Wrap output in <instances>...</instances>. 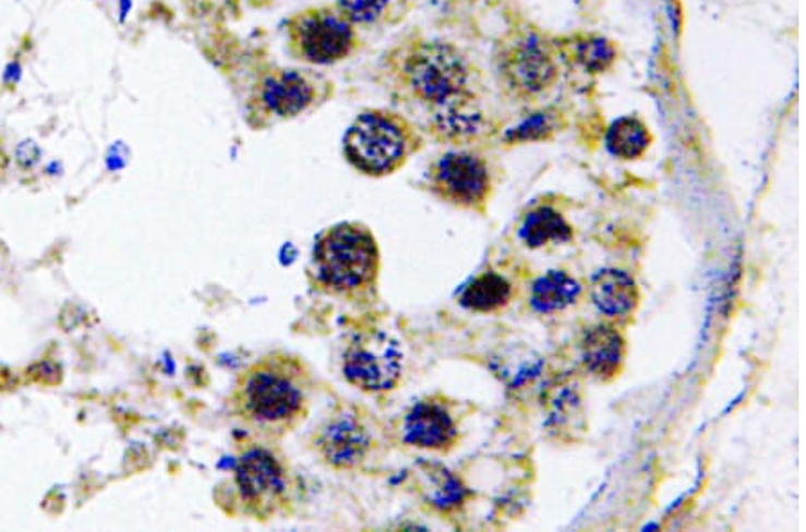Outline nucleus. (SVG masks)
Instances as JSON below:
<instances>
[{
    "label": "nucleus",
    "mask_w": 806,
    "mask_h": 532,
    "mask_svg": "<svg viewBox=\"0 0 806 532\" xmlns=\"http://www.w3.org/2000/svg\"><path fill=\"white\" fill-rule=\"evenodd\" d=\"M316 280L332 297L361 300L376 287L381 250L370 228L341 222L321 233L314 247Z\"/></svg>",
    "instance_id": "20e7f679"
},
{
    "label": "nucleus",
    "mask_w": 806,
    "mask_h": 532,
    "mask_svg": "<svg viewBox=\"0 0 806 532\" xmlns=\"http://www.w3.org/2000/svg\"><path fill=\"white\" fill-rule=\"evenodd\" d=\"M429 185L445 203L465 210L482 211L490 202L493 178L482 156L457 152L441 156L431 167Z\"/></svg>",
    "instance_id": "9b49d317"
},
{
    "label": "nucleus",
    "mask_w": 806,
    "mask_h": 532,
    "mask_svg": "<svg viewBox=\"0 0 806 532\" xmlns=\"http://www.w3.org/2000/svg\"><path fill=\"white\" fill-rule=\"evenodd\" d=\"M546 427L562 439H576L577 434L585 432L581 398L572 386H562V389L557 387L552 392L549 398Z\"/></svg>",
    "instance_id": "dca6fc26"
},
{
    "label": "nucleus",
    "mask_w": 806,
    "mask_h": 532,
    "mask_svg": "<svg viewBox=\"0 0 806 532\" xmlns=\"http://www.w3.org/2000/svg\"><path fill=\"white\" fill-rule=\"evenodd\" d=\"M626 356V341L610 325H597L585 334L581 342L582 366L597 380H611L621 372Z\"/></svg>",
    "instance_id": "ddd939ff"
},
{
    "label": "nucleus",
    "mask_w": 806,
    "mask_h": 532,
    "mask_svg": "<svg viewBox=\"0 0 806 532\" xmlns=\"http://www.w3.org/2000/svg\"><path fill=\"white\" fill-rule=\"evenodd\" d=\"M301 481L291 461L276 443L245 436L230 477L217 489V504L231 517L273 522L294 512Z\"/></svg>",
    "instance_id": "7ed1b4c3"
},
{
    "label": "nucleus",
    "mask_w": 806,
    "mask_h": 532,
    "mask_svg": "<svg viewBox=\"0 0 806 532\" xmlns=\"http://www.w3.org/2000/svg\"><path fill=\"white\" fill-rule=\"evenodd\" d=\"M420 141L411 124L393 111L366 110L345 135V156L364 177L384 178L406 166Z\"/></svg>",
    "instance_id": "39448f33"
},
{
    "label": "nucleus",
    "mask_w": 806,
    "mask_h": 532,
    "mask_svg": "<svg viewBox=\"0 0 806 532\" xmlns=\"http://www.w3.org/2000/svg\"><path fill=\"white\" fill-rule=\"evenodd\" d=\"M314 389V375L301 356L270 352L237 375L228 409L245 436L278 443L305 423Z\"/></svg>",
    "instance_id": "f257e3e1"
},
{
    "label": "nucleus",
    "mask_w": 806,
    "mask_h": 532,
    "mask_svg": "<svg viewBox=\"0 0 806 532\" xmlns=\"http://www.w3.org/2000/svg\"><path fill=\"white\" fill-rule=\"evenodd\" d=\"M591 298L604 316L624 317L635 311L640 291L627 273L604 269L591 281Z\"/></svg>",
    "instance_id": "4468645a"
},
{
    "label": "nucleus",
    "mask_w": 806,
    "mask_h": 532,
    "mask_svg": "<svg viewBox=\"0 0 806 532\" xmlns=\"http://www.w3.org/2000/svg\"><path fill=\"white\" fill-rule=\"evenodd\" d=\"M574 235L565 217L551 206H541L532 210L521 225V241L529 247H543L551 242H568Z\"/></svg>",
    "instance_id": "f3484780"
},
{
    "label": "nucleus",
    "mask_w": 806,
    "mask_h": 532,
    "mask_svg": "<svg viewBox=\"0 0 806 532\" xmlns=\"http://www.w3.org/2000/svg\"><path fill=\"white\" fill-rule=\"evenodd\" d=\"M652 135L649 128L636 117H622L611 124L606 135V146L611 155L621 160H636L646 155L651 147Z\"/></svg>",
    "instance_id": "a211bd4d"
},
{
    "label": "nucleus",
    "mask_w": 806,
    "mask_h": 532,
    "mask_svg": "<svg viewBox=\"0 0 806 532\" xmlns=\"http://www.w3.org/2000/svg\"><path fill=\"white\" fill-rule=\"evenodd\" d=\"M321 85L309 72L273 69L258 77L248 102V117L253 128H267L291 121L316 105Z\"/></svg>",
    "instance_id": "1a4fd4ad"
},
{
    "label": "nucleus",
    "mask_w": 806,
    "mask_h": 532,
    "mask_svg": "<svg viewBox=\"0 0 806 532\" xmlns=\"http://www.w3.org/2000/svg\"><path fill=\"white\" fill-rule=\"evenodd\" d=\"M404 372V352L395 337L382 330L357 334L342 355V373L364 392L395 389Z\"/></svg>",
    "instance_id": "9d476101"
},
{
    "label": "nucleus",
    "mask_w": 806,
    "mask_h": 532,
    "mask_svg": "<svg viewBox=\"0 0 806 532\" xmlns=\"http://www.w3.org/2000/svg\"><path fill=\"white\" fill-rule=\"evenodd\" d=\"M392 69L401 94L434 111L441 135H476L482 122L476 110V77L459 49L443 41H414L396 52Z\"/></svg>",
    "instance_id": "f03ea898"
},
{
    "label": "nucleus",
    "mask_w": 806,
    "mask_h": 532,
    "mask_svg": "<svg viewBox=\"0 0 806 532\" xmlns=\"http://www.w3.org/2000/svg\"><path fill=\"white\" fill-rule=\"evenodd\" d=\"M576 60L587 71H604L613 61V49L610 44L599 38H585L576 44Z\"/></svg>",
    "instance_id": "4be33fe9"
},
{
    "label": "nucleus",
    "mask_w": 806,
    "mask_h": 532,
    "mask_svg": "<svg viewBox=\"0 0 806 532\" xmlns=\"http://www.w3.org/2000/svg\"><path fill=\"white\" fill-rule=\"evenodd\" d=\"M581 286L563 271H551L538 278L532 286L531 305L541 314L565 311L577 302Z\"/></svg>",
    "instance_id": "2eb2a0df"
},
{
    "label": "nucleus",
    "mask_w": 806,
    "mask_h": 532,
    "mask_svg": "<svg viewBox=\"0 0 806 532\" xmlns=\"http://www.w3.org/2000/svg\"><path fill=\"white\" fill-rule=\"evenodd\" d=\"M496 74L506 90L518 99L540 96L557 77V61L551 44L531 29L507 35L498 46Z\"/></svg>",
    "instance_id": "6e6552de"
},
{
    "label": "nucleus",
    "mask_w": 806,
    "mask_h": 532,
    "mask_svg": "<svg viewBox=\"0 0 806 532\" xmlns=\"http://www.w3.org/2000/svg\"><path fill=\"white\" fill-rule=\"evenodd\" d=\"M312 450L326 467L353 472L366 467L378 445L373 414L361 407L342 403L312 434Z\"/></svg>",
    "instance_id": "0eeeda50"
},
{
    "label": "nucleus",
    "mask_w": 806,
    "mask_h": 532,
    "mask_svg": "<svg viewBox=\"0 0 806 532\" xmlns=\"http://www.w3.org/2000/svg\"><path fill=\"white\" fill-rule=\"evenodd\" d=\"M401 437L411 447L448 452L459 439L456 422L443 403L434 400L416 403L401 423Z\"/></svg>",
    "instance_id": "f8f14e48"
},
{
    "label": "nucleus",
    "mask_w": 806,
    "mask_h": 532,
    "mask_svg": "<svg viewBox=\"0 0 806 532\" xmlns=\"http://www.w3.org/2000/svg\"><path fill=\"white\" fill-rule=\"evenodd\" d=\"M513 287L498 273H482L466 287L461 294V305L473 312H495L512 300Z\"/></svg>",
    "instance_id": "6ab92c4d"
},
{
    "label": "nucleus",
    "mask_w": 806,
    "mask_h": 532,
    "mask_svg": "<svg viewBox=\"0 0 806 532\" xmlns=\"http://www.w3.org/2000/svg\"><path fill=\"white\" fill-rule=\"evenodd\" d=\"M425 473L431 481V486H434L429 489L432 504H436L441 509H450L465 500L466 489L450 472H446L443 468L429 467V472Z\"/></svg>",
    "instance_id": "aec40b11"
},
{
    "label": "nucleus",
    "mask_w": 806,
    "mask_h": 532,
    "mask_svg": "<svg viewBox=\"0 0 806 532\" xmlns=\"http://www.w3.org/2000/svg\"><path fill=\"white\" fill-rule=\"evenodd\" d=\"M551 131H554V126H552L551 119L545 116L534 117V119H531V121L527 122V124H524V126L518 130V138H524V141H537V138H545Z\"/></svg>",
    "instance_id": "5701e85b"
},
{
    "label": "nucleus",
    "mask_w": 806,
    "mask_h": 532,
    "mask_svg": "<svg viewBox=\"0 0 806 532\" xmlns=\"http://www.w3.org/2000/svg\"><path fill=\"white\" fill-rule=\"evenodd\" d=\"M356 24L336 5L300 11L287 21V46L296 60L309 65H334L357 49Z\"/></svg>",
    "instance_id": "423d86ee"
},
{
    "label": "nucleus",
    "mask_w": 806,
    "mask_h": 532,
    "mask_svg": "<svg viewBox=\"0 0 806 532\" xmlns=\"http://www.w3.org/2000/svg\"><path fill=\"white\" fill-rule=\"evenodd\" d=\"M337 10L351 24H375L386 13L389 0H336Z\"/></svg>",
    "instance_id": "412c9836"
}]
</instances>
